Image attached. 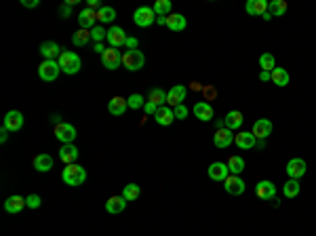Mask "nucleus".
I'll return each mask as SVG.
<instances>
[{"instance_id":"1","label":"nucleus","mask_w":316,"mask_h":236,"mask_svg":"<svg viewBox=\"0 0 316 236\" xmlns=\"http://www.w3.org/2000/svg\"><path fill=\"white\" fill-rule=\"evenodd\" d=\"M61 180H64V184H68V186H83L85 182H87V171L80 167V164H66V169H64V173H61Z\"/></svg>"},{"instance_id":"2","label":"nucleus","mask_w":316,"mask_h":236,"mask_svg":"<svg viewBox=\"0 0 316 236\" xmlns=\"http://www.w3.org/2000/svg\"><path fill=\"white\" fill-rule=\"evenodd\" d=\"M59 62V68L64 70V74H78L80 72V68H83V62H80V57L76 55V53H72V51H64L61 53V57L57 59Z\"/></svg>"},{"instance_id":"3","label":"nucleus","mask_w":316,"mask_h":236,"mask_svg":"<svg viewBox=\"0 0 316 236\" xmlns=\"http://www.w3.org/2000/svg\"><path fill=\"white\" fill-rule=\"evenodd\" d=\"M59 72H61L59 62H53V59H44V62L38 66V76H40V80H44V82L57 80Z\"/></svg>"},{"instance_id":"4","label":"nucleus","mask_w":316,"mask_h":236,"mask_svg":"<svg viewBox=\"0 0 316 236\" xmlns=\"http://www.w3.org/2000/svg\"><path fill=\"white\" fill-rule=\"evenodd\" d=\"M122 66L129 70V72H137L146 66V55L142 51H127L122 55Z\"/></svg>"},{"instance_id":"5","label":"nucleus","mask_w":316,"mask_h":236,"mask_svg":"<svg viewBox=\"0 0 316 236\" xmlns=\"http://www.w3.org/2000/svg\"><path fill=\"white\" fill-rule=\"evenodd\" d=\"M133 21L139 28H150L152 23L156 21V13L152 11V7H139L133 13Z\"/></svg>"},{"instance_id":"6","label":"nucleus","mask_w":316,"mask_h":236,"mask_svg":"<svg viewBox=\"0 0 316 236\" xmlns=\"http://www.w3.org/2000/svg\"><path fill=\"white\" fill-rule=\"evenodd\" d=\"M55 137L61 141V144H72L76 139V127L68 125V123H59L55 125Z\"/></svg>"},{"instance_id":"7","label":"nucleus","mask_w":316,"mask_h":236,"mask_svg":"<svg viewBox=\"0 0 316 236\" xmlns=\"http://www.w3.org/2000/svg\"><path fill=\"white\" fill-rule=\"evenodd\" d=\"M224 188H226L228 194L240 196V194H244V190H247V184L240 180V175H228L226 182H224Z\"/></svg>"},{"instance_id":"8","label":"nucleus","mask_w":316,"mask_h":236,"mask_svg":"<svg viewBox=\"0 0 316 236\" xmlns=\"http://www.w3.org/2000/svg\"><path fill=\"white\" fill-rule=\"evenodd\" d=\"M23 127V114L17 110H11L5 114V121H3V129H7L9 133H15Z\"/></svg>"},{"instance_id":"9","label":"nucleus","mask_w":316,"mask_h":236,"mask_svg":"<svg viewBox=\"0 0 316 236\" xmlns=\"http://www.w3.org/2000/svg\"><path fill=\"white\" fill-rule=\"evenodd\" d=\"M285 171H287V175L291 177V180H299V177L306 175L308 164H306V160H303V158H291L287 162V169Z\"/></svg>"},{"instance_id":"10","label":"nucleus","mask_w":316,"mask_h":236,"mask_svg":"<svg viewBox=\"0 0 316 236\" xmlns=\"http://www.w3.org/2000/svg\"><path fill=\"white\" fill-rule=\"evenodd\" d=\"M122 64V55H120V51L118 49H105V53L101 55V66L105 68V70H116Z\"/></svg>"},{"instance_id":"11","label":"nucleus","mask_w":316,"mask_h":236,"mask_svg":"<svg viewBox=\"0 0 316 236\" xmlns=\"http://www.w3.org/2000/svg\"><path fill=\"white\" fill-rule=\"evenodd\" d=\"M207 173H209V177L213 182H226V177L230 175L228 162H213V164H209Z\"/></svg>"},{"instance_id":"12","label":"nucleus","mask_w":316,"mask_h":236,"mask_svg":"<svg viewBox=\"0 0 316 236\" xmlns=\"http://www.w3.org/2000/svg\"><path fill=\"white\" fill-rule=\"evenodd\" d=\"M127 34H124V30L122 28H118V26H114V28H110L108 30V36H105V40L110 42V46L112 49H120V46L127 42Z\"/></svg>"},{"instance_id":"13","label":"nucleus","mask_w":316,"mask_h":236,"mask_svg":"<svg viewBox=\"0 0 316 236\" xmlns=\"http://www.w3.org/2000/svg\"><path fill=\"white\" fill-rule=\"evenodd\" d=\"M185 93H188V89H185L183 85H175L167 91V103L173 105V108H177V105H181V101L185 99Z\"/></svg>"},{"instance_id":"14","label":"nucleus","mask_w":316,"mask_h":236,"mask_svg":"<svg viewBox=\"0 0 316 236\" xmlns=\"http://www.w3.org/2000/svg\"><path fill=\"white\" fill-rule=\"evenodd\" d=\"M251 133L255 135V139H268V135L272 133V123L268 118H260V121L253 123Z\"/></svg>"},{"instance_id":"15","label":"nucleus","mask_w":316,"mask_h":236,"mask_svg":"<svg viewBox=\"0 0 316 236\" xmlns=\"http://www.w3.org/2000/svg\"><path fill=\"white\" fill-rule=\"evenodd\" d=\"M95 23H97V11H93V9L80 11V15H78L80 30H93V28H95Z\"/></svg>"},{"instance_id":"16","label":"nucleus","mask_w":316,"mask_h":236,"mask_svg":"<svg viewBox=\"0 0 316 236\" xmlns=\"http://www.w3.org/2000/svg\"><path fill=\"white\" fill-rule=\"evenodd\" d=\"M255 194L262 200H274L276 198V186L272 182H260L255 186Z\"/></svg>"},{"instance_id":"17","label":"nucleus","mask_w":316,"mask_h":236,"mask_svg":"<svg viewBox=\"0 0 316 236\" xmlns=\"http://www.w3.org/2000/svg\"><path fill=\"white\" fill-rule=\"evenodd\" d=\"M40 53H42L44 59H53V62H55V59L61 57L64 51H61V46L57 44L55 40H46V42L40 44Z\"/></svg>"},{"instance_id":"18","label":"nucleus","mask_w":316,"mask_h":236,"mask_svg":"<svg viewBox=\"0 0 316 236\" xmlns=\"http://www.w3.org/2000/svg\"><path fill=\"white\" fill-rule=\"evenodd\" d=\"M234 144H236L240 150H251V148L257 146V139H255V135L249 133V131H240V133L234 135Z\"/></svg>"},{"instance_id":"19","label":"nucleus","mask_w":316,"mask_h":236,"mask_svg":"<svg viewBox=\"0 0 316 236\" xmlns=\"http://www.w3.org/2000/svg\"><path fill=\"white\" fill-rule=\"evenodd\" d=\"M232 139H234V135H232V131L230 129H226V127H221V129H217L215 131V135H213V144H215V148H228L230 144H232Z\"/></svg>"},{"instance_id":"20","label":"nucleus","mask_w":316,"mask_h":236,"mask_svg":"<svg viewBox=\"0 0 316 236\" xmlns=\"http://www.w3.org/2000/svg\"><path fill=\"white\" fill-rule=\"evenodd\" d=\"M268 7H270V3H266V0H249V3L244 5V11H247L249 15L264 17L268 13Z\"/></svg>"},{"instance_id":"21","label":"nucleus","mask_w":316,"mask_h":236,"mask_svg":"<svg viewBox=\"0 0 316 236\" xmlns=\"http://www.w3.org/2000/svg\"><path fill=\"white\" fill-rule=\"evenodd\" d=\"M194 116L198 118V121L209 123L211 118L215 116V112H213V108H211V103H207V101H198V103L194 105Z\"/></svg>"},{"instance_id":"22","label":"nucleus","mask_w":316,"mask_h":236,"mask_svg":"<svg viewBox=\"0 0 316 236\" xmlns=\"http://www.w3.org/2000/svg\"><path fill=\"white\" fill-rule=\"evenodd\" d=\"M78 154H80V152H78V148L74 144H64L61 150H59V158L66 164H74L78 160Z\"/></svg>"},{"instance_id":"23","label":"nucleus","mask_w":316,"mask_h":236,"mask_svg":"<svg viewBox=\"0 0 316 236\" xmlns=\"http://www.w3.org/2000/svg\"><path fill=\"white\" fill-rule=\"evenodd\" d=\"M26 207V198L19 196V194H13L5 200V211L7 213H19V211Z\"/></svg>"},{"instance_id":"24","label":"nucleus","mask_w":316,"mask_h":236,"mask_svg":"<svg viewBox=\"0 0 316 236\" xmlns=\"http://www.w3.org/2000/svg\"><path fill=\"white\" fill-rule=\"evenodd\" d=\"M124 207H127V200H124L122 196H110L108 200H105V211H108V213H112V215L122 213Z\"/></svg>"},{"instance_id":"25","label":"nucleus","mask_w":316,"mask_h":236,"mask_svg":"<svg viewBox=\"0 0 316 236\" xmlns=\"http://www.w3.org/2000/svg\"><path fill=\"white\" fill-rule=\"evenodd\" d=\"M154 121H156L160 127H169V125L175 121V114H173V110H171V108H167V105H162V108H158V110H156Z\"/></svg>"},{"instance_id":"26","label":"nucleus","mask_w":316,"mask_h":236,"mask_svg":"<svg viewBox=\"0 0 316 236\" xmlns=\"http://www.w3.org/2000/svg\"><path fill=\"white\" fill-rule=\"evenodd\" d=\"M185 26H188V21H185V17L181 13H171L167 17V28L171 32H181V30H185Z\"/></svg>"},{"instance_id":"27","label":"nucleus","mask_w":316,"mask_h":236,"mask_svg":"<svg viewBox=\"0 0 316 236\" xmlns=\"http://www.w3.org/2000/svg\"><path fill=\"white\" fill-rule=\"evenodd\" d=\"M242 121H244L242 114H240L238 110H232V112H228V114H226L224 125H226V129H230V131H236V129H240Z\"/></svg>"},{"instance_id":"28","label":"nucleus","mask_w":316,"mask_h":236,"mask_svg":"<svg viewBox=\"0 0 316 236\" xmlns=\"http://www.w3.org/2000/svg\"><path fill=\"white\" fill-rule=\"evenodd\" d=\"M34 169L40 171V173H46V171H51L53 169V156L49 154H38V156H34Z\"/></svg>"},{"instance_id":"29","label":"nucleus","mask_w":316,"mask_h":236,"mask_svg":"<svg viewBox=\"0 0 316 236\" xmlns=\"http://www.w3.org/2000/svg\"><path fill=\"white\" fill-rule=\"evenodd\" d=\"M127 108H129V103H127V99L124 97H112V101L108 103V110H110V114H114V116H122L124 112H127Z\"/></svg>"},{"instance_id":"30","label":"nucleus","mask_w":316,"mask_h":236,"mask_svg":"<svg viewBox=\"0 0 316 236\" xmlns=\"http://www.w3.org/2000/svg\"><path fill=\"white\" fill-rule=\"evenodd\" d=\"M270 74H272V82L276 87H287L289 80H291V76H289V72L285 68H274Z\"/></svg>"},{"instance_id":"31","label":"nucleus","mask_w":316,"mask_h":236,"mask_svg":"<svg viewBox=\"0 0 316 236\" xmlns=\"http://www.w3.org/2000/svg\"><path fill=\"white\" fill-rule=\"evenodd\" d=\"M171 9H173L171 0H156L154 7H152V11L156 13V17H169L171 15Z\"/></svg>"},{"instance_id":"32","label":"nucleus","mask_w":316,"mask_h":236,"mask_svg":"<svg viewBox=\"0 0 316 236\" xmlns=\"http://www.w3.org/2000/svg\"><path fill=\"white\" fill-rule=\"evenodd\" d=\"M139 194H142V190H139V186H137V184H127L120 196L127 200V203H133V200L139 198Z\"/></svg>"},{"instance_id":"33","label":"nucleus","mask_w":316,"mask_h":236,"mask_svg":"<svg viewBox=\"0 0 316 236\" xmlns=\"http://www.w3.org/2000/svg\"><path fill=\"white\" fill-rule=\"evenodd\" d=\"M268 13L272 17H283L287 13V3L285 0H272L270 7H268Z\"/></svg>"},{"instance_id":"34","label":"nucleus","mask_w":316,"mask_h":236,"mask_svg":"<svg viewBox=\"0 0 316 236\" xmlns=\"http://www.w3.org/2000/svg\"><path fill=\"white\" fill-rule=\"evenodd\" d=\"M148 101H152L154 105H158V108H162V105L167 103V93L162 89H152L150 95H148Z\"/></svg>"},{"instance_id":"35","label":"nucleus","mask_w":316,"mask_h":236,"mask_svg":"<svg viewBox=\"0 0 316 236\" xmlns=\"http://www.w3.org/2000/svg\"><path fill=\"white\" fill-rule=\"evenodd\" d=\"M228 169H230L232 175H240V173L244 171V160H242L240 156H230V160H228Z\"/></svg>"},{"instance_id":"36","label":"nucleus","mask_w":316,"mask_h":236,"mask_svg":"<svg viewBox=\"0 0 316 236\" xmlns=\"http://www.w3.org/2000/svg\"><path fill=\"white\" fill-rule=\"evenodd\" d=\"M283 194L287 198H295L299 194V180H289L285 186H283Z\"/></svg>"},{"instance_id":"37","label":"nucleus","mask_w":316,"mask_h":236,"mask_svg":"<svg viewBox=\"0 0 316 236\" xmlns=\"http://www.w3.org/2000/svg\"><path fill=\"white\" fill-rule=\"evenodd\" d=\"M260 66L264 68V72H272V70L276 68V59H274V55H272V53H264V55L260 57Z\"/></svg>"},{"instance_id":"38","label":"nucleus","mask_w":316,"mask_h":236,"mask_svg":"<svg viewBox=\"0 0 316 236\" xmlns=\"http://www.w3.org/2000/svg\"><path fill=\"white\" fill-rule=\"evenodd\" d=\"M97 19L103 21V23H110V21L116 19V11H114L112 7H101V9L97 11Z\"/></svg>"},{"instance_id":"39","label":"nucleus","mask_w":316,"mask_h":236,"mask_svg":"<svg viewBox=\"0 0 316 236\" xmlns=\"http://www.w3.org/2000/svg\"><path fill=\"white\" fill-rule=\"evenodd\" d=\"M89 38H91V32H89V30H78L74 36H72V42H74L76 46H85V44L89 42Z\"/></svg>"},{"instance_id":"40","label":"nucleus","mask_w":316,"mask_h":236,"mask_svg":"<svg viewBox=\"0 0 316 236\" xmlns=\"http://www.w3.org/2000/svg\"><path fill=\"white\" fill-rule=\"evenodd\" d=\"M127 103H129V108L131 110H139V108H144L146 105V99H144V95H139V93H133V95L127 99Z\"/></svg>"},{"instance_id":"41","label":"nucleus","mask_w":316,"mask_h":236,"mask_svg":"<svg viewBox=\"0 0 316 236\" xmlns=\"http://www.w3.org/2000/svg\"><path fill=\"white\" fill-rule=\"evenodd\" d=\"M105 36H108V32H105L103 28H99V26H95L91 30V38L95 40V42H101V40H105Z\"/></svg>"},{"instance_id":"42","label":"nucleus","mask_w":316,"mask_h":236,"mask_svg":"<svg viewBox=\"0 0 316 236\" xmlns=\"http://www.w3.org/2000/svg\"><path fill=\"white\" fill-rule=\"evenodd\" d=\"M40 203H42V198H40L38 194H30V196L26 198V207H30V209H38Z\"/></svg>"},{"instance_id":"43","label":"nucleus","mask_w":316,"mask_h":236,"mask_svg":"<svg viewBox=\"0 0 316 236\" xmlns=\"http://www.w3.org/2000/svg\"><path fill=\"white\" fill-rule=\"evenodd\" d=\"M173 114H175V118H177V121H183V118L188 116V108H185V105L181 103V105H177V108H173Z\"/></svg>"},{"instance_id":"44","label":"nucleus","mask_w":316,"mask_h":236,"mask_svg":"<svg viewBox=\"0 0 316 236\" xmlns=\"http://www.w3.org/2000/svg\"><path fill=\"white\" fill-rule=\"evenodd\" d=\"M203 93H205V101L209 103L213 97H217V91L213 89V87H203Z\"/></svg>"},{"instance_id":"45","label":"nucleus","mask_w":316,"mask_h":236,"mask_svg":"<svg viewBox=\"0 0 316 236\" xmlns=\"http://www.w3.org/2000/svg\"><path fill=\"white\" fill-rule=\"evenodd\" d=\"M59 15H61L64 19H68L70 15H72V5H70V3L61 5V7H59Z\"/></svg>"},{"instance_id":"46","label":"nucleus","mask_w":316,"mask_h":236,"mask_svg":"<svg viewBox=\"0 0 316 236\" xmlns=\"http://www.w3.org/2000/svg\"><path fill=\"white\" fill-rule=\"evenodd\" d=\"M137 44H139V40L133 38V36H131V38H127V42H124V46H127L129 51H137Z\"/></svg>"},{"instance_id":"47","label":"nucleus","mask_w":316,"mask_h":236,"mask_svg":"<svg viewBox=\"0 0 316 236\" xmlns=\"http://www.w3.org/2000/svg\"><path fill=\"white\" fill-rule=\"evenodd\" d=\"M156 110H158V105H154L152 101H146V105H144V112H146V114H152V116H154Z\"/></svg>"},{"instance_id":"48","label":"nucleus","mask_w":316,"mask_h":236,"mask_svg":"<svg viewBox=\"0 0 316 236\" xmlns=\"http://www.w3.org/2000/svg\"><path fill=\"white\" fill-rule=\"evenodd\" d=\"M21 5L28 7V9H36L38 7V0H21Z\"/></svg>"},{"instance_id":"49","label":"nucleus","mask_w":316,"mask_h":236,"mask_svg":"<svg viewBox=\"0 0 316 236\" xmlns=\"http://www.w3.org/2000/svg\"><path fill=\"white\" fill-rule=\"evenodd\" d=\"M87 9H93V11H99L101 9V5H99V0H87Z\"/></svg>"},{"instance_id":"50","label":"nucleus","mask_w":316,"mask_h":236,"mask_svg":"<svg viewBox=\"0 0 316 236\" xmlns=\"http://www.w3.org/2000/svg\"><path fill=\"white\" fill-rule=\"evenodd\" d=\"M93 51L99 53V55H103V53H105V46H103L101 42H95V46H93Z\"/></svg>"},{"instance_id":"51","label":"nucleus","mask_w":316,"mask_h":236,"mask_svg":"<svg viewBox=\"0 0 316 236\" xmlns=\"http://www.w3.org/2000/svg\"><path fill=\"white\" fill-rule=\"evenodd\" d=\"M260 80H264V82L272 80V74H270V72H262V74H260Z\"/></svg>"},{"instance_id":"52","label":"nucleus","mask_w":316,"mask_h":236,"mask_svg":"<svg viewBox=\"0 0 316 236\" xmlns=\"http://www.w3.org/2000/svg\"><path fill=\"white\" fill-rule=\"evenodd\" d=\"M7 139H9V131H7V129H3V133H0V141H3V144H5Z\"/></svg>"},{"instance_id":"53","label":"nucleus","mask_w":316,"mask_h":236,"mask_svg":"<svg viewBox=\"0 0 316 236\" xmlns=\"http://www.w3.org/2000/svg\"><path fill=\"white\" fill-rule=\"evenodd\" d=\"M156 23L158 26H167V17H156Z\"/></svg>"},{"instance_id":"54","label":"nucleus","mask_w":316,"mask_h":236,"mask_svg":"<svg viewBox=\"0 0 316 236\" xmlns=\"http://www.w3.org/2000/svg\"><path fill=\"white\" fill-rule=\"evenodd\" d=\"M194 91H203V85H201V82H192V85H190Z\"/></svg>"}]
</instances>
